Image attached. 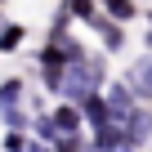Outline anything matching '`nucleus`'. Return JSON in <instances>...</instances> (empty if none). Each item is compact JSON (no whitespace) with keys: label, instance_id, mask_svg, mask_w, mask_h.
<instances>
[{"label":"nucleus","instance_id":"nucleus-1","mask_svg":"<svg viewBox=\"0 0 152 152\" xmlns=\"http://www.w3.org/2000/svg\"><path fill=\"white\" fill-rule=\"evenodd\" d=\"M49 121H54V130H58L63 139H76V134H81V125H85L81 107H72V103H58V107L49 112Z\"/></svg>","mask_w":152,"mask_h":152},{"label":"nucleus","instance_id":"nucleus-2","mask_svg":"<svg viewBox=\"0 0 152 152\" xmlns=\"http://www.w3.org/2000/svg\"><path fill=\"white\" fill-rule=\"evenodd\" d=\"M125 85L134 90V99H139V103H143V99H152V54L134 63V72L125 76Z\"/></svg>","mask_w":152,"mask_h":152},{"label":"nucleus","instance_id":"nucleus-3","mask_svg":"<svg viewBox=\"0 0 152 152\" xmlns=\"http://www.w3.org/2000/svg\"><path fill=\"white\" fill-rule=\"evenodd\" d=\"M81 116H85V121L94 125V134H99V130L112 121V116H107V99H103V94H90V99L81 103Z\"/></svg>","mask_w":152,"mask_h":152},{"label":"nucleus","instance_id":"nucleus-4","mask_svg":"<svg viewBox=\"0 0 152 152\" xmlns=\"http://www.w3.org/2000/svg\"><path fill=\"white\" fill-rule=\"evenodd\" d=\"M18 99H23V81H18V76H9V81L0 85V112H14Z\"/></svg>","mask_w":152,"mask_h":152},{"label":"nucleus","instance_id":"nucleus-5","mask_svg":"<svg viewBox=\"0 0 152 152\" xmlns=\"http://www.w3.org/2000/svg\"><path fill=\"white\" fill-rule=\"evenodd\" d=\"M103 14H107V23H130L139 9H134V5H125V0H112V5H103Z\"/></svg>","mask_w":152,"mask_h":152},{"label":"nucleus","instance_id":"nucleus-6","mask_svg":"<svg viewBox=\"0 0 152 152\" xmlns=\"http://www.w3.org/2000/svg\"><path fill=\"white\" fill-rule=\"evenodd\" d=\"M18 45H23V27H18V23H5V27H0V49L9 54V49H18Z\"/></svg>","mask_w":152,"mask_h":152},{"label":"nucleus","instance_id":"nucleus-7","mask_svg":"<svg viewBox=\"0 0 152 152\" xmlns=\"http://www.w3.org/2000/svg\"><path fill=\"white\" fill-rule=\"evenodd\" d=\"M99 31H103V45H107V49H121V45H125V31H121L116 23H99Z\"/></svg>","mask_w":152,"mask_h":152},{"label":"nucleus","instance_id":"nucleus-8","mask_svg":"<svg viewBox=\"0 0 152 152\" xmlns=\"http://www.w3.org/2000/svg\"><path fill=\"white\" fill-rule=\"evenodd\" d=\"M5 152H31V148H27V134H23V130H9V134H5Z\"/></svg>","mask_w":152,"mask_h":152}]
</instances>
